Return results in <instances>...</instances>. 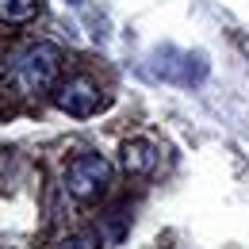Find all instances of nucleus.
Listing matches in <instances>:
<instances>
[{"label": "nucleus", "instance_id": "nucleus-1", "mask_svg": "<svg viewBox=\"0 0 249 249\" xmlns=\"http://www.w3.org/2000/svg\"><path fill=\"white\" fill-rule=\"evenodd\" d=\"M58 73H62V50L54 42H27L8 58V81L23 96L54 92Z\"/></svg>", "mask_w": 249, "mask_h": 249}, {"label": "nucleus", "instance_id": "nucleus-2", "mask_svg": "<svg viewBox=\"0 0 249 249\" xmlns=\"http://www.w3.org/2000/svg\"><path fill=\"white\" fill-rule=\"evenodd\" d=\"M107 184H111V165L107 157L100 154H81L65 165V192L81 203H96L107 196Z\"/></svg>", "mask_w": 249, "mask_h": 249}, {"label": "nucleus", "instance_id": "nucleus-3", "mask_svg": "<svg viewBox=\"0 0 249 249\" xmlns=\"http://www.w3.org/2000/svg\"><path fill=\"white\" fill-rule=\"evenodd\" d=\"M54 107L65 111V115H73V119L96 115V111H100V89H96V81L85 77V73H77V77H69V81H58Z\"/></svg>", "mask_w": 249, "mask_h": 249}, {"label": "nucleus", "instance_id": "nucleus-4", "mask_svg": "<svg viewBox=\"0 0 249 249\" xmlns=\"http://www.w3.org/2000/svg\"><path fill=\"white\" fill-rule=\"evenodd\" d=\"M150 69H154L161 81H177V85H192L207 73V62L203 54H184V50H173V46H161L150 54Z\"/></svg>", "mask_w": 249, "mask_h": 249}, {"label": "nucleus", "instance_id": "nucleus-5", "mask_svg": "<svg viewBox=\"0 0 249 249\" xmlns=\"http://www.w3.org/2000/svg\"><path fill=\"white\" fill-rule=\"evenodd\" d=\"M119 161H123V169L130 173V177H150V173H154V165H157V150L150 146V142L134 138V142H126V146H123Z\"/></svg>", "mask_w": 249, "mask_h": 249}, {"label": "nucleus", "instance_id": "nucleus-6", "mask_svg": "<svg viewBox=\"0 0 249 249\" xmlns=\"http://www.w3.org/2000/svg\"><path fill=\"white\" fill-rule=\"evenodd\" d=\"M42 0H0V19L4 23H31L38 16Z\"/></svg>", "mask_w": 249, "mask_h": 249}, {"label": "nucleus", "instance_id": "nucleus-7", "mask_svg": "<svg viewBox=\"0 0 249 249\" xmlns=\"http://www.w3.org/2000/svg\"><path fill=\"white\" fill-rule=\"evenodd\" d=\"M58 249H100V234L96 230H73L58 242Z\"/></svg>", "mask_w": 249, "mask_h": 249}, {"label": "nucleus", "instance_id": "nucleus-8", "mask_svg": "<svg viewBox=\"0 0 249 249\" xmlns=\"http://www.w3.org/2000/svg\"><path fill=\"white\" fill-rule=\"evenodd\" d=\"M73 4H77V0H73Z\"/></svg>", "mask_w": 249, "mask_h": 249}]
</instances>
